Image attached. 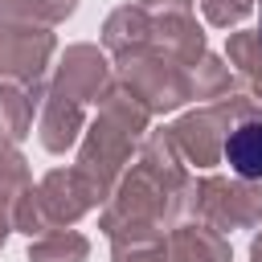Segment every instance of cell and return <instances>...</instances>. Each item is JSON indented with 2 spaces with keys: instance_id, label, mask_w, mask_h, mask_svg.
I'll return each instance as SVG.
<instances>
[{
  "instance_id": "6da1fadb",
  "label": "cell",
  "mask_w": 262,
  "mask_h": 262,
  "mask_svg": "<svg viewBox=\"0 0 262 262\" xmlns=\"http://www.w3.org/2000/svg\"><path fill=\"white\" fill-rule=\"evenodd\" d=\"M225 164L242 180H258L262 176V123H237L225 135Z\"/></svg>"
},
{
  "instance_id": "7a4b0ae2",
  "label": "cell",
  "mask_w": 262,
  "mask_h": 262,
  "mask_svg": "<svg viewBox=\"0 0 262 262\" xmlns=\"http://www.w3.org/2000/svg\"><path fill=\"white\" fill-rule=\"evenodd\" d=\"M258 33H262V8H258Z\"/></svg>"
}]
</instances>
